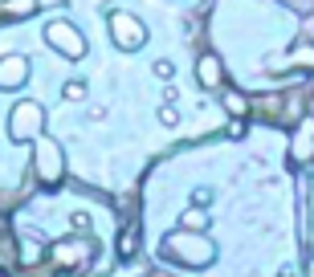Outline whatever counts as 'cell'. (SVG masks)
<instances>
[{
  "instance_id": "3",
  "label": "cell",
  "mask_w": 314,
  "mask_h": 277,
  "mask_svg": "<svg viewBox=\"0 0 314 277\" xmlns=\"http://www.w3.org/2000/svg\"><path fill=\"white\" fill-rule=\"evenodd\" d=\"M21 82V61H9V66H0V86H17Z\"/></svg>"
},
{
  "instance_id": "1",
  "label": "cell",
  "mask_w": 314,
  "mask_h": 277,
  "mask_svg": "<svg viewBox=\"0 0 314 277\" xmlns=\"http://www.w3.org/2000/svg\"><path fill=\"white\" fill-rule=\"evenodd\" d=\"M49 41H53L61 53L82 57V41H78V33H74V29H66V25H49Z\"/></svg>"
},
{
  "instance_id": "5",
  "label": "cell",
  "mask_w": 314,
  "mask_h": 277,
  "mask_svg": "<svg viewBox=\"0 0 314 277\" xmlns=\"http://www.w3.org/2000/svg\"><path fill=\"white\" fill-rule=\"evenodd\" d=\"M229 110H245V98L241 94H229Z\"/></svg>"
},
{
  "instance_id": "2",
  "label": "cell",
  "mask_w": 314,
  "mask_h": 277,
  "mask_svg": "<svg viewBox=\"0 0 314 277\" xmlns=\"http://www.w3.org/2000/svg\"><path fill=\"white\" fill-rule=\"evenodd\" d=\"M118 29H122V45H127V49H131V45H143V29H139V25H131V21L118 17Z\"/></svg>"
},
{
  "instance_id": "4",
  "label": "cell",
  "mask_w": 314,
  "mask_h": 277,
  "mask_svg": "<svg viewBox=\"0 0 314 277\" xmlns=\"http://www.w3.org/2000/svg\"><path fill=\"white\" fill-rule=\"evenodd\" d=\"M29 9H33V0H13V5H9V13H13V17H25Z\"/></svg>"
}]
</instances>
